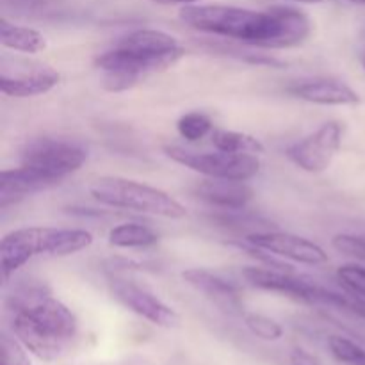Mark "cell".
Here are the masks:
<instances>
[{
    "label": "cell",
    "instance_id": "obj_1",
    "mask_svg": "<svg viewBox=\"0 0 365 365\" xmlns=\"http://www.w3.org/2000/svg\"><path fill=\"white\" fill-rule=\"evenodd\" d=\"M14 337L38 359H57L77 334V317L45 287H27L9 299Z\"/></svg>",
    "mask_w": 365,
    "mask_h": 365
},
{
    "label": "cell",
    "instance_id": "obj_2",
    "mask_svg": "<svg viewBox=\"0 0 365 365\" xmlns=\"http://www.w3.org/2000/svg\"><path fill=\"white\" fill-rule=\"evenodd\" d=\"M180 20L196 31L237 39L259 48H284V24L277 7L253 11L223 4H189Z\"/></svg>",
    "mask_w": 365,
    "mask_h": 365
},
{
    "label": "cell",
    "instance_id": "obj_3",
    "mask_svg": "<svg viewBox=\"0 0 365 365\" xmlns=\"http://www.w3.org/2000/svg\"><path fill=\"white\" fill-rule=\"evenodd\" d=\"M91 245L93 235L81 228L27 227L9 232L0 242L4 284L34 257H68Z\"/></svg>",
    "mask_w": 365,
    "mask_h": 365
},
{
    "label": "cell",
    "instance_id": "obj_4",
    "mask_svg": "<svg viewBox=\"0 0 365 365\" xmlns=\"http://www.w3.org/2000/svg\"><path fill=\"white\" fill-rule=\"evenodd\" d=\"M89 192L96 202L110 209L132 210L166 220H182L187 216L185 207L166 191L128 178L102 177L93 182Z\"/></svg>",
    "mask_w": 365,
    "mask_h": 365
},
{
    "label": "cell",
    "instance_id": "obj_5",
    "mask_svg": "<svg viewBox=\"0 0 365 365\" xmlns=\"http://www.w3.org/2000/svg\"><path fill=\"white\" fill-rule=\"evenodd\" d=\"M164 153L177 164L202 173L209 178L223 180H252L260 171V160L250 153L216 152H192L182 146H164Z\"/></svg>",
    "mask_w": 365,
    "mask_h": 365
},
{
    "label": "cell",
    "instance_id": "obj_6",
    "mask_svg": "<svg viewBox=\"0 0 365 365\" xmlns=\"http://www.w3.org/2000/svg\"><path fill=\"white\" fill-rule=\"evenodd\" d=\"M86 160H88V152L82 146L50 138L29 143L21 153L24 166L34 168L59 182L81 170Z\"/></svg>",
    "mask_w": 365,
    "mask_h": 365
},
{
    "label": "cell",
    "instance_id": "obj_7",
    "mask_svg": "<svg viewBox=\"0 0 365 365\" xmlns=\"http://www.w3.org/2000/svg\"><path fill=\"white\" fill-rule=\"evenodd\" d=\"M342 145V125L328 121L316 132L303 138L287 148V157L292 164L307 173H323L334 163Z\"/></svg>",
    "mask_w": 365,
    "mask_h": 365
},
{
    "label": "cell",
    "instance_id": "obj_8",
    "mask_svg": "<svg viewBox=\"0 0 365 365\" xmlns=\"http://www.w3.org/2000/svg\"><path fill=\"white\" fill-rule=\"evenodd\" d=\"M110 294L125 309L138 314L139 317L157 324V327L175 328L180 323V317L171 307H168L163 299L157 298L148 289L141 287L134 282L114 278V280H110Z\"/></svg>",
    "mask_w": 365,
    "mask_h": 365
},
{
    "label": "cell",
    "instance_id": "obj_9",
    "mask_svg": "<svg viewBox=\"0 0 365 365\" xmlns=\"http://www.w3.org/2000/svg\"><path fill=\"white\" fill-rule=\"evenodd\" d=\"M246 241L280 259L305 264V266H321L328 262V253L317 242L289 232H253L246 235Z\"/></svg>",
    "mask_w": 365,
    "mask_h": 365
},
{
    "label": "cell",
    "instance_id": "obj_10",
    "mask_svg": "<svg viewBox=\"0 0 365 365\" xmlns=\"http://www.w3.org/2000/svg\"><path fill=\"white\" fill-rule=\"evenodd\" d=\"M242 277L253 287L289 296V298H294L298 302L305 303H321V294H323L324 289L319 287V285L309 284V282L302 280V278L292 277L291 271L273 269V267H246L242 271Z\"/></svg>",
    "mask_w": 365,
    "mask_h": 365
},
{
    "label": "cell",
    "instance_id": "obj_11",
    "mask_svg": "<svg viewBox=\"0 0 365 365\" xmlns=\"http://www.w3.org/2000/svg\"><path fill=\"white\" fill-rule=\"evenodd\" d=\"M57 184L61 182L56 178L48 177L34 168L24 166V164L14 170H4L0 173V207L6 209L11 203L24 200L25 196H31L43 189H50Z\"/></svg>",
    "mask_w": 365,
    "mask_h": 365
},
{
    "label": "cell",
    "instance_id": "obj_12",
    "mask_svg": "<svg viewBox=\"0 0 365 365\" xmlns=\"http://www.w3.org/2000/svg\"><path fill=\"white\" fill-rule=\"evenodd\" d=\"M184 56H164V57H152V56H143V53L128 52L123 48H113L109 52L100 53L95 59L96 68L107 71H120V73H132V75H141L150 73V71H159L166 70L171 64L177 63Z\"/></svg>",
    "mask_w": 365,
    "mask_h": 365
},
{
    "label": "cell",
    "instance_id": "obj_13",
    "mask_svg": "<svg viewBox=\"0 0 365 365\" xmlns=\"http://www.w3.org/2000/svg\"><path fill=\"white\" fill-rule=\"evenodd\" d=\"M294 98L305 100L317 106H356L360 96L348 84L331 78H316V81L294 84L287 89Z\"/></svg>",
    "mask_w": 365,
    "mask_h": 365
},
{
    "label": "cell",
    "instance_id": "obj_14",
    "mask_svg": "<svg viewBox=\"0 0 365 365\" xmlns=\"http://www.w3.org/2000/svg\"><path fill=\"white\" fill-rule=\"evenodd\" d=\"M195 192L200 200L223 210H241L253 200V189L241 180L209 178L200 182Z\"/></svg>",
    "mask_w": 365,
    "mask_h": 365
},
{
    "label": "cell",
    "instance_id": "obj_15",
    "mask_svg": "<svg viewBox=\"0 0 365 365\" xmlns=\"http://www.w3.org/2000/svg\"><path fill=\"white\" fill-rule=\"evenodd\" d=\"M116 46L128 52L152 57L185 56V50L178 45L173 36L164 31H157V29H139V31L130 32Z\"/></svg>",
    "mask_w": 365,
    "mask_h": 365
},
{
    "label": "cell",
    "instance_id": "obj_16",
    "mask_svg": "<svg viewBox=\"0 0 365 365\" xmlns=\"http://www.w3.org/2000/svg\"><path fill=\"white\" fill-rule=\"evenodd\" d=\"M59 81L61 75L50 68L25 75H14V77H7L6 73H2L0 89L4 95L11 96V98H29V96L45 95V93L52 91L59 84Z\"/></svg>",
    "mask_w": 365,
    "mask_h": 365
},
{
    "label": "cell",
    "instance_id": "obj_17",
    "mask_svg": "<svg viewBox=\"0 0 365 365\" xmlns=\"http://www.w3.org/2000/svg\"><path fill=\"white\" fill-rule=\"evenodd\" d=\"M182 278L191 287L216 298V302L227 303L228 307H239V287L232 282L225 280V278L217 277L207 269H200V267L184 271Z\"/></svg>",
    "mask_w": 365,
    "mask_h": 365
},
{
    "label": "cell",
    "instance_id": "obj_18",
    "mask_svg": "<svg viewBox=\"0 0 365 365\" xmlns=\"http://www.w3.org/2000/svg\"><path fill=\"white\" fill-rule=\"evenodd\" d=\"M0 43L6 48L24 53H38L46 48V39L41 32L24 25H14L6 18L0 20Z\"/></svg>",
    "mask_w": 365,
    "mask_h": 365
},
{
    "label": "cell",
    "instance_id": "obj_19",
    "mask_svg": "<svg viewBox=\"0 0 365 365\" xmlns=\"http://www.w3.org/2000/svg\"><path fill=\"white\" fill-rule=\"evenodd\" d=\"M159 241V234L146 225L123 223L109 232V245L114 248H148Z\"/></svg>",
    "mask_w": 365,
    "mask_h": 365
},
{
    "label": "cell",
    "instance_id": "obj_20",
    "mask_svg": "<svg viewBox=\"0 0 365 365\" xmlns=\"http://www.w3.org/2000/svg\"><path fill=\"white\" fill-rule=\"evenodd\" d=\"M214 148L228 153H250V155H259L264 153V145L255 135L245 134V132L225 130V128H214L210 134Z\"/></svg>",
    "mask_w": 365,
    "mask_h": 365
},
{
    "label": "cell",
    "instance_id": "obj_21",
    "mask_svg": "<svg viewBox=\"0 0 365 365\" xmlns=\"http://www.w3.org/2000/svg\"><path fill=\"white\" fill-rule=\"evenodd\" d=\"M177 130L185 141L196 143L200 139L207 138V135L212 134L214 125L207 114L200 113V110H192V113L184 114V116L178 120Z\"/></svg>",
    "mask_w": 365,
    "mask_h": 365
},
{
    "label": "cell",
    "instance_id": "obj_22",
    "mask_svg": "<svg viewBox=\"0 0 365 365\" xmlns=\"http://www.w3.org/2000/svg\"><path fill=\"white\" fill-rule=\"evenodd\" d=\"M245 324L255 337L262 339V341L273 342L284 337L282 324L278 321L271 319V317L262 316V314H245Z\"/></svg>",
    "mask_w": 365,
    "mask_h": 365
},
{
    "label": "cell",
    "instance_id": "obj_23",
    "mask_svg": "<svg viewBox=\"0 0 365 365\" xmlns=\"http://www.w3.org/2000/svg\"><path fill=\"white\" fill-rule=\"evenodd\" d=\"M328 348H330L331 355L339 360L349 365H365V349L360 348L353 341L346 337H339V335H331L328 339Z\"/></svg>",
    "mask_w": 365,
    "mask_h": 365
},
{
    "label": "cell",
    "instance_id": "obj_24",
    "mask_svg": "<svg viewBox=\"0 0 365 365\" xmlns=\"http://www.w3.org/2000/svg\"><path fill=\"white\" fill-rule=\"evenodd\" d=\"M337 277L351 294L365 299V267L356 266V264H346V266L339 267Z\"/></svg>",
    "mask_w": 365,
    "mask_h": 365
},
{
    "label": "cell",
    "instance_id": "obj_25",
    "mask_svg": "<svg viewBox=\"0 0 365 365\" xmlns=\"http://www.w3.org/2000/svg\"><path fill=\"white\" fill-rule=\"evenodd\" d=\"M0 348H2V365H32L27 355L29 349L18 339L2 334Z\"/></svg>",
    "mask_w": 365,
    "mask_h": 365
},
{
    "label": "cell",
    "instance_id": "obj_26",
    "mask_svg": "<svg viewBox=\"0 0 365 365\" xmlns=\"http://www.w3.org/2000/svg\"><path fill=\"white\" fill-rule=\"evenodd\" d=\"M331 246L351 259L365 262V237L353 234H337L331 239Z\"/></svg>",
    "mask_w": 365,
    "mask_h": 365
},
{
    "label": "cell",
    "instance_id": "obj_27",
    "mask_svg": "<svg viewBox=\"0 0 365 365\" xmlns=\"http://www.w3.org/2000/svg\"><path fill=\"white\" fill-rule=\"evenodd\" d=\"M138 75L132 73H120V71H107L106 78H103V86H106L107 91H125V89H130L132 86H135L139 82Z\"/></svg>",
    "mask_w": 365,
    "mask_h": 365
},
{
    "label": "cell",
    "instance_id": "obj_28",
    "mask_svg": "<svg viewBox=\"0 0 365 365\" xmlns=\"http://www.w3.org/2000/svg\"><path fill=\"white\" fill-rule=\"evenodd\" d=\"M291 365H321V362L312 353L305 351L302 348H296L291 353Z\"/></svg>",
    "mask_w": 365,
    "mask_h": 365
},
{
    "label": "cell",
    "instance_id": "obj_29",
    "mask_svg": "<svg viewBox=\"0 0 365 365\" xmlns=\"http://www.w3.org/2000/svg\"><path fill=\"white\" fill-rule=\"evenodd\" d=\"M153 2H157V4H185V6H189V4H196V2H200V0H153Z\"/></svg>",
    "mask_w": 365,
    "mask_h": 365
},
{
    "label": "cell",
    "instance_id": "obj_30",
    "mask_svg": "<svg viewBox=\"0 0 365 365\" xmlns=\"http://www.w3.org/2000/svg\"><path fill=\"white\" fill-rule=\"evenodd\" d=\"M292 2H299V4H321L324 0H292Z\"/></svg>",
    "mask_w": 365,
    "mask_h": 365
},
{
    "label": "cell",
    "instance_id": "obj_31",
    "mask_svg": "<svg viewBox=\"0 0 365 365\" xmlns=\"http://www.w3.org/2000/svg\"><path fill=\"white\" fill-rule=\"evenodd\" d=\"M348 2L356 4V6H365V0H348Z\"/></svg>",
    "mask_w": 365,
    "mask_h": 365
},
{
    "label": "cell",
    "instance_id": "obj_32",
    "mask_svg": "<svg viewBox=\"0 0 365 365\" xmlns=\"http://www.w3.org/2000/svg\"><path fill=\"white\" fill-rule=\"evenodd\" d=\"M362 64H364V68H365V56H364V59H362Z\"/></svg>",
    "mask_w": 365,
    "mask_h": 365
}]
</instances>
